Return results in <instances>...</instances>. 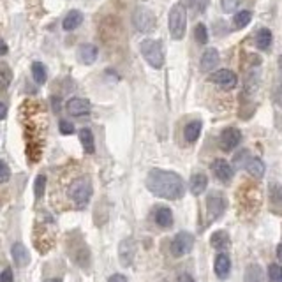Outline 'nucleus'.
<instances>
[{
	"label": "nucleus",
	"instance_id": "obj_23",
	"mask_svg": "<svg viewBox=\"0 0 282 282\" xmlns=\"http://www.w3.org/2000/svg\"><path fill=\"white\" fill-rule=\"evenodd\" d=\"M201 127H203V124L199 122V120H192V122L187 124L186 129H184V134H186V139L189 143L198 141L199 134H201Z\"/></svg>",
	"mask_w": 282,
	"mask_h": 282
},
{
	"label": "nucleus",
	"instance_id": "obj_41",
	"mask_svg": "<svg viewBox=\"0 0 282 282\" xmlns=\"http://www.w3.org/2000/svg\"><path fill=\"white\" fill-rule=\"evenodd\" d=\"M178 282H196V281H194L192 275H189V274H182L180 277H178Z\"/></svg>",
	"mask_w": 282,
	"mask_h": 282
},
{
	"label": "nucleus",
	"instance_id": "obj_39",
	"mask_svg": "<svg viewBox=\"0 0 282 282\" xmlns=\"http://www.w3.org/2000/svg\"><path fill=\"white\" fill-rule=\"evenodd\" d=\"M108 282H127V277L122 274H113L110 279H108Z\"/></svg>",
	"mask_w": 282,
	"mask_h": 282
},
{
	"label": "nucleus",
	"instance_id": "obj_37",
	"mask_svg": "<svg viewBox=\"0 0 282 282\" xmlns=\"http://www.w3.org/2000/svg\"><path fill=\"white\" fill-rule=\"evenodd\" d=\"M9 177H11V173H9L7 162H0V182L5 184V182L9 180Z\"/></svg>",
	"mask_w": 282,
	"mask_h": 282
},
{
	"label": "nucleus",
	"instance_id": "obj_15",
	"mask_svg": "<svg viewBox=\"0 0 282 282\" xmlns=\"http://www.w3.org/2000/svg\"><path fill=\"white\" fill-rule=\"evenodd\" d=\"M210 245L215 249V251H219V252H226L227 249L231 247V240H229V235H227V231L219 229V231L212 233Z\"/></svg>",
	"mask_w": 282,
	"mask_h": 282
},
{
	"label": "nucleus",
	"instance_id": "obj_2",
	"mask_svg": "<svg viewBox=\"0 0 282 282\" xmlns=\"http://www.w3.org/2000/svg\"><path fill=\"white\" fill-rule=\"evenodd\" d=\"M92 182L87 177H80L76 178L74 182L69 187V198L71 201L76 205V208H85L90 203V198H92Z\"/></svg>",
	"mask_w": 282,
	"mask_h": 282
},
{
	"label": "nucleus",
	"instance_id": "obj_17",
	"mask_svg": "<svg viewBox=\"0 0 282 282\" xmlns=\"http://www.w3.org/2000/svg\"><path fill=\"white\" fill-rule=\"evenodd\" d=\"M257 87H259V69H251L247 72L244 80V92L245 95H252L257 92Z\"/></svg>",
	"mask_w": 282,
	"mask_h": 282
},
{
	"label": "nucleus",
	"instance_id": "obj_9",
	"mask_svg": "<svg viewBox=\"0 0 282 282\" xmlns=\"http://www.w3.org/2000/svg\"><path fill=\"white\" fill-rule=\"evenodd\" d=\"M210 81L215 85H219V87H222L224 90H231L236 87V83H238V78H236V74L233 71H229V69H220V71H215L214 74L210 76Z\"/></svg>",
	"mask_w": 282,
	"mask_h": 282
},
{
	"label": "nucleus",
	"instance_id": "obj_33",
	"mask_svg": "<svg viewBox=\"0 0 282 282\" xmlns=\"http://www.w3.org/2000/svg\"><path fill=\"white\" fill-rule=\"evenodd\" d=\"M194 35H196V41L199 44H207L208 42V32H207V27L203 25V23H198L196 29H194Z\"/></svg>",
	"mask_w": 282,
	"mask_h": 282
},
{
	"label": "nucleus",
	"instance_id": "obj_28",
	"mask_svg": "<svg viewBox=\"0 0 282 282\" xmlns=\"http://www.w3.org/2000/svg\"><path fill=\"white\" fill-rule=\"evenodd\" d=\"M268 196L274 205H282V186L277 182H272L268 186Z\"/></svg>",
	"mask_w": 282,
	"mask_h": 282
},
{
	"label": "nucleus",
	"instance_id": "obj_30",
	"mask_svg": "<svg viewBox=\"0 0 282 282\" xmlns=\"http://www.w3.org/2000/svg\"><path fill=\"white\" fill-rule=\"evenodd\" d=\"M0 80H2V89H7L9 83H11V80H13V72H11V69L7 67V63H0Z\"/></svg>",
	"mask_w": 282,
	"mask_h": 282
},
{
	"label": "nucleus",
	"instance_id": "obj_36",
	"mask_svg": "<svg viewBox=\"0 0 282 282\" xmlns=\"http://www.w3.org/2000/svg\"><path fill=\"white\" fill-rule=\"evenodd\" d=\"M59 129L62 134H72V132H74V125H72L71 122H67V120H60Z\"/></svg>",
	"mask_w": 282,
	"mask_h": 282
},
{
	"label": "nucleus",
	"instance_id": "obj_3",
	"mask_svg": "<svg viewBox=\"0 0 282 282\" xmlns=\"http://www.w3.org/2000/svg\"><path fill=\"white\" fill-rule=\"evenodd\" d=\"M168 29L169 34L175 41H180L186 35L187 29V11L184 4H175L169 11L168 16Z\"/></svg>",
	"mask_w": 282,
	"mask_h": 282
},
{
	"label": "nucleus",
	"instance_id": "obj_20",
	"mask_svg": "<svg viewBox=\"0 0 282 282\" xmlns=\"http://www.w3.org/2000/svg\"><path fill=\"white\" fill-rule=\"evenodd\" d=\"M154 219H156L157 226L169 227L173 224V212L168 207H157L154 212Z\"/></svg>",
	"mask_w": 282,
	"mask_h": 282
},
{
	"label": "nucleus",
	"instance_id": "obj_29",
	"mask_svg": "<svg viewBox=\"0 0 282 282\" xmlns=\"http://www.w3.org/2000/svg\"><path fill=\"white\" fill-rule=\"evenodd\" d=\"M251 18H252L251 11H240V13L235 16V27L236 29H245V27L251 23Z\"/></svg>",
	"mask_w": 282,
	"mask_h": 282
},
{
	"label": "nucleus",
	"instance_id": "obj_27",
	"mask_svg": "<svg viewBox=\"0 0 282 282\" xmlns=\"http://www.w3.org/2000/svg\"><path fill=\"white\" fill-rule=\"evenodd\" d=\"M32 76H34V80L37 85H44L48 80V72H46V67L42 65L41 62H34L32 63Z\"/></svg>",
	"mask_w": 282,
	"mask_h": 282
},
{
	"label": "nucleus",
	"instance_id": "obj_32",
	"mask_svg": "<svg viewBox=\"0 0 282 282\" xmlns=\"http://www.w3.org/2000/svg\"><path fill=\"white\" fill-rule=\"evenodd\" d=\"M249 159H251L249 150H240L235 157H233V164H235L236 168H245L247 162H249Z\"/></svg>",
	"mask_w": 282,
	"mask_h": 282
},
{
	"label": "nucleus",
	"instance_id": "obj_11",
	"mask_svg": "<svg viewBox=\"0 0 282 282\" xmlns=\"http://www.w3.org/2000/svg\"><path fill=\"white\" fill-rule=\"evenodd\" d=\"M65 108L71 117H85L92 111V104L89 99H81V97H72L71 101H67Z\"/></svg>",
	"mask_w": 282,
	"mask_h": 282
},
{
	"label": "nucleus",
	"instance_id": "obj_40",
	"mask_svg": "<svg viewBox=\"0 0 282 282\" xmlns=\"http://www.w3.org/2000/svg\"><path fill=\"white\" fill-rule=\"evenodd\" d=\"M281 74H282V67H279V78H277V83H279V87H281V81H282V78H281ZM281 90H277V102L279 104H282V99H281Z\"/></svg>",
	"mask_w": 282,
	"mask_h": 282
},
{
	"label": "nucleus",
	"instance_id": "obj_13",
	"mask_svg": "<svg viewBox=\"0 0 282 282\" xmlns=\"http://www.w3.org/2000/svg\"><path fill=\"white\" fill-rule=\"evenodd\" d=\"M214 270H215V275H217L220 281H226V279L229 277V274H231V257L227 256L226 252L217 254Z\"/></svg>",
	"mask_w": 282,
	"mask_h": 282
},
{
	"label": "nucleus",
	"instance_id": "obj_38",
	"mask_svg": "<svg viewBox=\"0 0 282 282\" xmlns=\"http://www.w3.org/2000/svg\"><path fill=\"white\" fill-rule=\"evenodd\" d=\"M0 282H14V277H13V272H11V268L2 270V274H0Z\"/></svg>",
	"mask_w": 282,
	"mask_h": 282
},
{
	"label": "nucleus",
	"instance_id": "obj_5",
	"mask_svg": "<svg viewBox=\"0 0 282 282\" xmlns=\"http://www.w3.org/2000/svg\"><path fill=\"white\" fill-rule=\"evenodd\" d=\"M132 25H134V29L138 30V32H141V34H150V32L156 30V25H157L156 14L152 13V9L139 5V7L134 9V13H132Z\"/></svg>",
	"mask_w": 282,
	"mask_h": 282
},
{
	"label": "nucleus",
	"instance_id": "obj_8",
	"mask_svg": "<svg viewBox=\"0 0 282 282\" xmlns=\"http://www.w3.org/2000/svg\"><path fill=\"white\" fill-rule=\"evenodd\" d=\"M240 141H242V132L238 131V129H235V127H227V129H224L222 134H220V138H219V145L224 152L235 150V148L240 145Z\"/></svg>",
	"mask_w": 282,
	"mask_h": 282
},
{
	"label": "nucleus",
	"instance_id": "obj_10",
	"mask_svg": "<svg viewBox=\"0 0 282 282\" xmlns=\"http://www.w3.org/2000/svg\"><path fill=\"white\" fill-rule=\"evenodd\" d=\"M136 256V244L132 238H125V240L120 242V247H118V261L122 266H131L134 261Z\"/></svg>",
	"mask_w": 282,
	"mask_h": 282
},
{
	"label": "nucleus",
	"instance_id": "obj_14",
	"mask_svg": "<svg viewBox=\"0 0 282 282\" xmlns=\"http://www.w3.org/2000/svg\"><path fill=\"white\" fill-rule=\"evenodd\" d=\"M220 62V57H219V51L215 48H208L201 57V71L203 72H212Z\"/></svg>",
	"mask_w": 282,
	"mask_h": 282
},
{
	"label": "nucleus",
	"instance_id": "obj_16",
	"mask_svg": "<svg viewBox=\"0 0 282 282\" xmlns=\"http://www.w3.org/2000/svg\"><path fill=\"white\" fill-rule=\"evenodd\" d=\"M11 256H13L14 265L20 266V268H23V266H27V265H29V263H30L29 251H27L25 245L20 244V242L13 244V247H11Z\"/></svg>",
	"mask_w": 282,
	"mask_h": 282
},
{
	"label": "nucleus",
	"instance_id": "obj_22",
	"mask_svg": "<svg viewBox=\"0 0 282 282\" xmlns=\"http://www.w3.org/2000/svg\"><path fill=\"white\" fill-rule=\"evenodd\" d=\"M245 282H266L265 272L259 265H249L245 270Z\"/></svg>",
	"mask_w": 282,
	"mask_h": 282
},
{
	"label": "nucleus",
	"instance_id": "obj_42",
	"mask_svg": "<svg viewBox=\"0 0 282 282\" xmlns=\"http://www.w3.org/2000/svg\"><path fill=\"white\" fill-rule=\"evenodd\" d=\"M5 115H7V106H5L4 102H2V104H0V118L4 120V118H5Z\"/></svg>",
	"mask_w": 282,
	"mask_h": 282
},
{
	"label": "nucleus",
	"instance_id": "obj_6",
	"mask_svg": "<svg viewBox=\"0 0 282 282\" xmlns=\"http://www.w3.org/2000/svg\"><path fill=\"white\" fill-rule=\"evenodd\" d=\"M226 207H227V201L220 190H212V192H208V196H207L208 219L217 220L219 217H222V214L226 212Z\"/></svg>",
	"mask_w": 282,
	"mask_h": 282
},
{
	"label": "nucleus",
	"instance_id": "obj_18",
	"mask_svg": "<svg viewBox=\"0 0 282 282\" xmlns=\"http://www.w3.org/2000/svg\"><path fill=\"white\" fill-rule=\"evenodd\" d=\"M97 59V48L94 44H81L78 48V60L85 65H92Z\"/></svg>",
	"mask_w": 282,
	"mask_h": 282
},
{
	"label": "nucleus",
	"instance_id": "obj_12",
	"mask_svg": "<svg viewBox=\"0 0 282 282\" xmlns=\"http://www.w3.org/2000/svg\"><path fill=\"white\" fill-rule=\"evenodd\" d=\"M212 171H214L215 177L219 178L220 182H224V184L231 182L233 175H235L233 166L224 159H215L214 162H212Z\"/></svg>",
	"mask_w": 282,
	"mask_h": 282
},
{
	"label": "nucleus",
	"instance_id": "obj_19",
	"mask_svg": "<svg viewBox=\"0 0 282 282\" xmlns=\"http://www.w3.org/2000/svg\"><path fill=\"white\" fill-rule=\"evenodd\" d=\"M189 186H190V192H192L194 196H199V194H203L208 187L207 175H205V173H194L192 178H190Z\"/></svg>",
	"mask_w": 282,
	"mask_h": 282
},
{
	"label": "nucleus",
	"instance_id": "obj_45",
	"mask_svg": "<svg viewBox=\"0 0 282 282\" xmlns=\"http://www.w3.org/2000/svg\"><path fill=\"white\" fill-rule=\"evenodd\" d=\"M42 282H62V279H57V277H53V279H46V281H42Z\"/></svg>",
	"mask_w": 282,
	"mask_h": 282
},
{
	"label": "nucleus",
	"instance_id": "obj_44",
	"mask_svg": "<svg viewBox=\"0 0 282 282\" xmlns=\"http://www.w3.org/2000/svg\"><path fill=\"white\" fill-rule=\"evenodd\" d=\"M2 55H5L7 53V44H5V41H2V51H0Z\"/></svg>",
	"mask_w": 282,
	"mask_h": 282
},
{
	"label": "nucleus",
	"instance_id": "obj_46",
	"mask_svg": "<svg viewBox=\"0 0 282 282\" xmlns=\"http://www.w3.org/2000/svg\"><path fill=\"white\" fill-rule=\"evenodd\" d=\"M281 282H282V279H281Z\"/></svg>",
	"mask_w": 282,
	"mask_h": 282
},
{
	"label": "nucleus",
	"instance_id": "obj_34",
	"mask_svg": "<svg viewBox=\"0 0 282 282\" xmlns=\"http://www.w3.org/2000/svg\"><path fill=\"white\" fill-rule=\"evenodd\" d=\"M240 2L242 0H220V7L224 13H235L240 7Z\"/></svg>",
	"mask_w": 282,
	"mask_h": 282
},
{
	"label": "nucleus",
	"instance_id": "obj_26",
	"mask_svg": "<svg viewBox=\"0 0 282 282\" xmlns=\"http://www.w3.org/2000/svg\"><path fill=\"white\" fill-rule=\"evenodd\" d=\"M80 141L81 147L87 154H94L95 152V141H94V134L90 129H81L80 131Z\"/></svg>",
	"mask_w": 282,
	"mask_h": 282
},
{
	"label": "nucleus",
	"instance_id": "obj_21",
	"mask_svg": "<svg viewBox=\"0 0 282 282\" xmlns=\"http://www.w3.org/2000/svg\"><path fill=\"white\" fill-rule=\"evenodd\" d=\"M245 169L249 171V175H252L254 178H263V175H265V162H263L261 159H257V157H251L247 162V166H245Z\"/></svg>",
	"mask_w": 282,
	"mask_h": 282
},
{
	"label": "nucleus",
	"instance_id": "obj_43",
	"mask_svg": "<svg viewBox=\"0 0 282 282\" xmlns=\"http://www.w3.org/2000/svg\"><path fill=\"white\" fill-rule=\"evenodd\" d=\"M277 259L282 263V244H279V245H277Z\"/></svg>",
	"mask_w": 282,
	"mask_h": 282
},
{
	"label": "nucleus",
	"instance_id": "obj_4",
	"mask_svg": "<svg viewBox=\"0 0 282 282\" xmlns=\"http://www.w3.org/2000/svg\"><path fill=\"white\" fill-rule=\"evenodd\" d=\"M139 51L143 59L148 62V65L154 69H160L164 65V50H162V44L160 41L156 39H145L139 44Z\"/></svg>",
	"mask_w": 282,
	"mask_h": 282
},
{
	"label": "nucleus",
	"instance_id": "obj_1",
	"mask_svg": "<svg viewBox=\"0 0 282 282\" xmlns=\"http://www.w3.org/2000/svg\"><path fill=\"white\" fill-rule=\"evenodd\" d=\"M147 189L154 196L162 199H180L186 192V184L182 177L168 169H152L147 175Z\"/></svg>",
	"mask_w": 282,
	"mask_h": 282
},
{
	"label": "nucleus",
	"instance_id": "obj_31",
	"mask_svg": "<svg viewBox=\"0 0 282 282\" xmlns=\"http://www.w3.org/2000/svg\"><path fill=\"white\" fill-rule=\"evenodd\" d=\"M44 190H46V177H44V175H37V178H35V182H34L35 199H41Z\"/></svg>",
	"mask_w": 282,
	"mask_h": 282
},
{
	"label": "nucleus",
	"instance_id": "obj_35",
	"mask_svg": "<svg viewBox=\"0 0 282 282\" xmlns=\"http://www.w3.org/2000/svg\"><path fill=\"white\" fill-rule=\"evenodd\" d=\"M268 279L270 282H281L282 279V268L279 265H270L268 266Z\"/></svg>",
	"mask_w": 282,
	"mask_h": 282
},
{
	"label": "nucleus",
	"instance_id": "obj_7",
	"mask_svg": "<svg viewBox=\"0 0 282 282\" xmlns=\"http://www.w3.org/2000/svg\"><path fill=\"white\" fill-rule=\"evenodd\" d=\"M194 247V236L187 231H180L175 235L171 242V254L175 257H184L192 251Z\"/></svg>",
	"mask_w": 282,
	"mask_h": 282
},
{
	"label": "nucleus",
	"instance_id": "obj_25",
	"mask_svg": "<svg viewBox=\"0 0 282 282\" xmlns=\"http://www.w3.org/2000/svg\"><path fill=\"white\" fill-rule=\"evenodd\" d=\"M81 23H83V14H81L80 11H71V13L65 16V20H63L62 27L63 30H76Z\"/></svg>",
	"mask_w": 282,
	"mask_h": 282
},
{
	"label": "nucleus",
	"instance_id": "obj_24",
	"mask_svg": "<svg viewBox=\"0 0 282 282\" xmlns=\"http://www.w3.org/2000/svg\"><path fill=\"white\" fill-rule=\"evenodd\" d=\"M272 32H270L268 29H261V30H257V34H256V48L257 50H261V51H266L270 46H272Z\"/></svg>",
	"mask_w": 282,
	"mask_h": 282
}]
</instances>
